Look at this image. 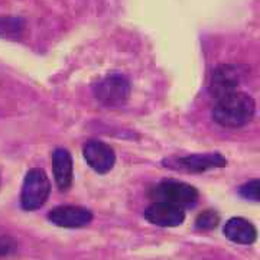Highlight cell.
<instances>
[{
	"instance_id": "obj_1",
	"label": "cell",
	"mask_w": 260,
	"mask_h": 260,
	"mask_svg": "<svg viewBox=\"0 0 260 260\" xmlns=\"http://www.w3.org/2000/svg\"><path fill=\"white\" fill-rule=\"evenodd\" d=\"M256 113V103L249 94L236 93L229 94L218 99L213 107V119L223 127L237 129L249 124Z\"/></svg>"
},
{
	"instance_id": "obj_2",
	"label": "cell",
	"mask_w": 260,
	"mask_h": 260,
	"mask_svg": "<svg viewBox=\"0 0 260 260\" xmlns=\"http://www.w3.org/2000/svg\"><path fill=\"white\" fill-rule=\"evenodd\" d=\"M51 194V182L47 172L41 168L29 169L23 179L20 205L26 211H34L45 204Z\"/></svg>"
},
{
	"instance_id": "obj_3",
	"label": "cell",
	"mask_w": 260,
	"mask_h": 260,
	"mask_svg": "<svg viewBox=\"0 0 260 260\" xmlns=\"http://www.w3.org/2000/svg\"><path fill=\"white\" fill-rule=\"evenodd\" d=\"M94 95L107 107H119L127 102L130 95V83L124 75L109 74L94 85Z\"/></svg>"
},
{
	"instance_id": "obj_4",
	"label": "cell",
	"mask_w": 260,
	"mask_h": 260,
	"mask_svg": "<svg viewBox=\"0 0 260 260\" xmlns=\"http://www.w3.org/2000/svg\"><path fill=\"white\" fill-rule=\"evenodd\" d=\"M153 197L158 201H167L171 204H175L181 208L184 207H194L198 203V191L189 184L181 182V181H172L167 179L155 186Z\"/></svg>"
},
{
	"instance_id": "obj_5",
	"label": "cell",
	"mask_w": 260,
	"mask_h": 260,
	"mask_svg": "<svg viewBox=\"0 0 260 260\" xmlns=\"http://www.w3.org/2000/svg\"><path fill=\"white\" fill-rule=\"evenodd\" d=\"M244 70L242 65L223 64L218 65L211 74L210 81V94L215 100L236 93L242 83Z\"/></svg>"
},
{
	"instance_id": "obj_6",
	"label": "cell",
	"mask_w": 260,
	"mask_h": 260,
	"mask_svg": "<svg viewBox=\"0 0 260 260\" xmlns=\"http://www.w3.org/2000/svg\"><path fill=\"white\" fill-rule=\"evenodd\" d=\"M164 165L175 171L185 172H205L215 168H224L227 159L221 153H198L182 158H169L164 160Z\"/></svg>"
},
{
	"instance_id": "obj_7",
	"label": "cell",
	"mask_w": 260,
	"mask_h": 260,
	"mask_svg": "<svg viewBox=\"0 0 260 260\" xmlns=\"http://www.w3.org/2000/svg\"><path fill=\"white\" fill-rule=\"evenodd\" d=\"M48 220L58 227L80 229L91 223L93 214L90 210L78 205H59L48 213Z\"/></svg>"
},
{
	"instance_id": "obj_8",
	"label": "cell",
	"mask_w": 260,
	"mask_h": 260,
	"mask_svg": "<svg viewBox=\"0 0 260 260\" xmlns=\"http://www.w3.org/2000/svg\"><path fill=\"white\" fill-rule=\"evenodd\" d=\"M145 218L158 227H178L185 220V211L167 201H155L145 210Z\"/></svg>"
},
{
	"instance_id": "obj_9",
	"label": "cell",
	"mask_w": 260,
	"mask_h": 260,
	"mask_svg": "<svg viewBox=\"0 0 260 260\" xmlns=\"http://www.w3.org/2000/svg\"><path fill=\"white\" fill-rule=\"evenodd\" d=\"M83 155L88 167L97 174L110 172L116 164V155L107 143L100 140H90L84 145Z\"/></svg>"
},
{
	"instance_id": "obj_10",
	"label": "cell",
	"mask_w": 260,
	"mask_h": 260,
	"mask_svg": "<svg viewBox=\"0 0 260 260\" xmlns=\"http://www.w3.org/2000/svg\"><path fill=\"white\" fill-rule=\"evenodd\" d=\"M52 172L59 191H68L73 185L74 168L71 153L67 149H56L52 153Z\"/></svg>"
},
{
	"instance_id": "obj_11",
	"label": "cell",
	"mask_w": 260,
	"mask_h": 260,
	"mask_svg": "<svg viewBox=\"0 0 260 260\" xmlns=\"http://www.w3.org/2000/svg\"><path fill=\"white\" fill-rule=\"evenodd\" d=\"M224 236L232 240L233 243H237V244H253L257 239V230L253 224L242 218V217H233L230 218L223 229Z\"/></svg>"
},
{
	"instance_id": "obj_12",
	"label": "cell",
	"mask_w": 260,
	"mask_h": 260,
	"mask_svg": "<svg viewBox=\"0 0 260 260\" xmlns=\"http://www.w3.org/2000/svg\"><path fill=\"white\" fill-rule=\"evenodd\" d=\"M218 223H220V215L213 210H207L197 217L195 227L198 230H213L218 225Z\"/></svg>"
},
{
	"instance_id": "obj_13",
	"label": "cell",
	"mask_w": 260,
	"mask_h": 260,
	"mask_svg": "<svg viewBox=\"0 0 260 260\" xmlns=\"http://www.w3.org/2000/svg\"><path fill=\"white\" fill-rule=\"evenodd\" d=\"M259 189H260V182L259 179H251L249 182H246L244 185L240 186L239 192L242 195L243 198L246 200H251V201H259Z\"/></svg>"
},
{
	"instance_id": "obj_14",
	"label": "cell",
	"mask_w": 260,
	"mask_h": 260,
	"mask_svg": "<svg viewBox=\"0 0 260 260\" xmlns=\"http://www.w3.org/2000/svg\"><path fill=\"white\" fill-rule=\"evenodd\" d=\"M15 242L10 237L0 236V256H8L15 250Z\"/></svg>"
}]
</instances>
